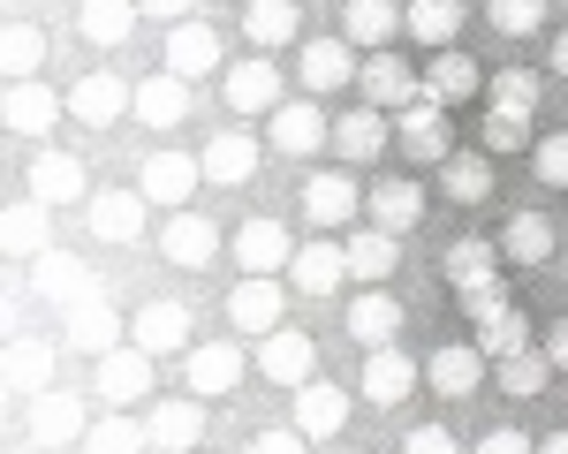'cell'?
<instances>
[{
	"mask_svg": "<svg viewBox=\"0 0 568 454\" xmlns=\"http://www.w3.org/2000/svg\"><path fill=\"white\" fill-rule=\"evenodd\" d=\"M251 371H258V357H251L243 341H197V349L182 357V379H190L197 402H227Z\"/></svg>",
	"mask_w": 568,
	"mask_h": 454,
	"instance_id": "6da1fadb",
	"label": "cell"
},
{
	"mask_svg": "<svg viewBox=\"0 0 568 454\" xmlns=\"http://www.w3.org/2000/svg\"><path fill=\"white\" fill-rule=\"evenodd\" d=\"M288 288H281V272H243L235 288H227V326L235 333H251V341H265V333H281L288 326Z\"/></svg>",
	"mask_w": 568,
	"mask_h": 454,
	"instance_id": "7a4b0ae2",
	"label": "cell"
},
{
	"mask_svg": "<svg viewBox=\"0 0 568 454\" xmlns=\"http://www.w3.org/2000/svg\"><path fill=\"white\" fill-rule=\"evenodd\" d=\"M220 84H227V114H235V122H265V114L288 99V76H281L265 53H251V61H227V69H220Z\"/></svg>",
	"mask_w": 568,
	"mask_h": 454,
	"instance_id": "3957f363",
	"label": "cell"
},
{
	"mask_svg": "<svg viewBox=\"0 0 568 454\" xmlns=\"http://www.w3.org/2000/svg\"><path fill=\"white\" fill-rule=\"evenodd\" d=\"M84 432H91L84 394H69V386H45V394H31V447L69 454V447H84Z\"/></svg>",
	"mask_w": 568,
	"mask_h": 454,
	"instance_id": "277c9868",
	"label": "cell"
},
{
	"mask_svg": "<svg viewBox=\"0 0 568 454\" xmlns=\"http://www.w3.org/2000/svg\"><path fill=\"white\" fill-rule=\"evenodd\" d=\"M23 197H39V205H91V167L77 152H61V144H39V159H31V175H23Z\"/></svg>",
	"mask_w": 568,
	"mask_h": 454,
	"instance_id": "5b68a950",
	"label": "cell"
},
{
	"mask_svg": "<svg viewBox=\"0 0 568 454\" xmlns=\"http://www.w3.org/2000/svg\"><path fill=\"white\" fill-rule=\"evenodd\" d=\"M197 182H205V159H190V152H175V144H160V152L136 167V189H144L160 213H182V205L197 197Z\"/></svg>",
	"mask_w": 568,
	"mask_h": 454,
	"instance_id": "8992f818",
	"label": "cell"
},
{
	"mask_svg": "<svg viewBox=\"0 0 568 454\" xmlns=\"http://www.w3.org/2000/svg\"><path fill=\"white\" fill-rule=\"evenodd\" d=\"M265 144H273L281 159H311L318 144H334V122H326L311 99H281V106L265 114Z\"/></svg>",
	"mask_w": 568,
	"mask_h": 454,
	"instance_id": "52a82bcc",
	"label": "cell"
},
{
	"mask_svg": "<svg viewBox=\"0 0 568 454\" xmlns=\"http://www.w3.org/2000/svg\"><path fill=\"white\" fill-rule=\"evenodd\" d=\"M130 341L144 357H190L197 341H190V303H168V296H152V303H136L130 311Z\"/></svg>",
	"mask_w": 568,
	"mask_h": 454,
	"instance_id": "ba28073f",
	"label": "cell"
},
{
	"mask_svg": "<svg viewBox=\"0 0 568 454\" xmlns=\"http://www.w3.org/2000/svg\"><path fill=\"white\" fill-rule=\"evenodd\" d=\"M61 114H69V91H53L45 76H8V130L16 136H53L61 130Z\"/></svg>",
	"mask_w": 568,
	"mask_h": 454,
	"instance_id": "9c48e42d",
	"label": "cell"
},
{
	"mask_svg": "<svg viewBox=\"0 0 568 454\" xmlns=\"http://www.w3.org/2000/svg\"><path fill=\"white\" fill-rule=\"evenodd\" d=\"M144 432H152V454H197L205 447V402L197 394L144 402Z\"/></svg>",
	"mask_w": 568,
	"mask_h": 454,
	"instance_id": "30bf717a",
	"label": "cell"
},
{
	"mask_svg": "<svg viewBox=\"0 0 568 454\" xmlns=\"http://www.w3.org/2000/svg\"><path fill=\"white\" fill-rule=\"evenodd\" d=\"M394 136H402V152H409L417 167H447V159H455V130H447V106H433V99L402 106V114H394Z\"/></svg>",
	"mask_w": 568,
	"mask_h": 454,
	"instance_id": "8fae6325",
	"label": "cell"
},
{
	"mask_svg": "<svg viewBox=\"0 0 568 454\" xmlns=\"http://www.w3.org/2000/svg\"><path fill=\"white\" fill-rule=\"evenodd\" d=\"M69 114H77L84 130H114L122 114H136V84H122L114 69H91V76H77V91H69Z\"/></svg>",
	"mask_w": 568,
	"mask_h": 454,
	"instance_id": "7c38bea8",
	"label": "cell"
},
{
	"mask_svg": "<svg viewBox=\"0 0 568 454\" xmlns=\"http://www.w3.org/2000/svg\"><path fill=\"white\" fill-rule=\"evenodd\" d=\"M258 379H273V386H311V379H318V341H311L304 326L265 333L258 341Z\"/></svg>",
	"mask_w": 568,
	"mask_h": 454,
	"instance_id": "4fadbf2b",
	"label": "cell"
},
{
	"mask_svg": "<svg viewBox=\"0 0 568 454\" xmlns=\"http://www.w3.org/2000/svg\"><path fill=\"white\" fill-rule=\"evenodd\" d=\"M205 182L213 189H251V175H258V159H265V144L251 130H213L205 136Z\"/></svg>",
	"mask_w": 568,
	"mask_h": 454,
	"instance_id": "5bb4252c",
	"label": "cell"
},
{
	"mask_svg": "<svg viewBox=\"0 0 568 454\" xmlns=\"http://www.w3.org/2000/svg\"><path fill=\"white\" fill-rule=\"evenodd\" d=\"M152 363L136 341H122V349H106L99 357V394H106V409H144L152 402Z\"/></svg>",
	"mask_w": 568,
	"mask_h": 454,
	"instance_id": "9a60e30c",
	"label": "cell"
},
{
	"mask_svg": "<svg viewBox=\"0 0 568 454\" xmlns=\"http://www.w3.org/2000/svg\"><path fill=\"white\" fill-rule=\"evenodd\" d=\"M160 69H175V76H190V84H197V76L227 69V45H220L213 23H197V16H190V23H175V31H168V45H160Z\"/></svg>",
	"mask_w": 568,
	"mask_h": 454,
	"instance_id": "2e32d148",
	"label": "cell"
},
{
	"mask_svg": "<svg viewBox=\"0 0 568 454\" xmlns=\"http://www.w3.org/2000/svg\"><path fill=\"white\" fill-rule=\"evenodd\" d=\"M485 371H493V357H485L478 341H470V349L447 341V349L425 357V386H433L439 402H463V394H478V386H485Z\"/></svg>",
	"mask_w": 568,
	"mask_h": 454,
	"instance_id": "e0dca14e",
	"label": "cell"
},
{
	"mask_svg": "<svg viewBox=\"0 0 568 454\" xmlns=\"http://www.w3.org/2000/svg\"><path fill=\"white\" fill-rule=\"evenodd\" d=\"M144 213H152L144 189H91V205H84L99 243H144Z\"/></svg>",
	"mask_w": 568,
	"mask_h": 454,
	"instance_id": "ac0fdd59",
	"label": "cell"
},
{
	"mask_svg": "<svg viewBox=\"0 0 568 454\" xmlns=\"http://www.w3.org/2000/svg\"><path fill=\"white\" fill-rule=\"evenodd\" d=\"M31 280H39L45 311H77L84 296H99V288H91V266L77 250H39V258H31Z\"/></svg>",
	"mask_w": 568,
	"mask_h": 454,
	"instance_id": "d6986e66",
	"label": "cell"
},
{
	"mask_svg": "<svg viewBox=\"0 0 568 454\" xmlns=\"http://www.w3.org/2000/svg\"><path fill=\"white\" fill-rule=\"evenodd\" d=\"M417 379H425V363H409L387 341V349H364V379H356V394H364L372 409H394V402H409Z\"/></svg>",
	"mask_w": 568,
	"mask_h": 454,
	"instance_id": "ffe728a7",
	"label": "cell"
},
{
	"mask_svg": "<svg viewBox=\"0 0 568 454\" xmlns=\"http://www.w3.org/2000/svg\"><path fill=\"white\" fill-rule=\"evenodd\" d=\"M213 250H220V227L205 220V213H168V227H160V258L168 266H182V272H205L213 266Z\"/></svg>",
	"mask_w": 568,
	"mask_h": 454,
	"instance_id": "44dd1931",
	"label": "cell"
},
{
	"mask_svg": "<svg viewBox=\"0 0 568 454\" xmlns=\"http://www.w3.org/2000/svg\"><path fill=\"white\" fill-rule=\"evenodd\" d=\"M356 213H364V189L349 182V167H318L304 182V220L311 227H349Z\"/></svg>",
	"mask_w": 568,
	"mask_h": 454,
	"instance_id": "7402d4cb",
	"label": "cell"
},
{
	"mask_svg": "<svg viewBox=\"0 0 568 454\" xmlns=\"http://www.w3.org/2000/svg\"><path fill=\"white\" fill-rule=\"evenodd\" d=\"M288 424H296L304 440H334V432H349V386H334V379H311V386H296Z\"/></svg>",
	"mask_w": 568,
	"mask_h": 454,
	"instance_id": "603a6c76",
	"label": "cell"
},
{
	"mask_svg": "<svg viewBox=\"0 0 568 454\" xmlns=\"http://www.w3.org/2000/svg\"><path fill=\"white\" fill-rule=\"evenodd\" d=\"M227 258L243 272H288L296 266V243H288V227L281 220H243L235 227V243H227Z\"/></svg>",
	"mask_w": 568,
	"mask_h": 454,
	"instance_id": "cb8c5ba5",
	"label": "cell"
},
{
	"mask_svg": "<svg viewBox=\"0 0 568 454\" xmlns=\"http://www.w3.org/2000/svg\"><path fill=\"white\" fill-rule=\"evenodd\" d=\"M387 144H394V122H387V106H372V99H364V106H349V114L334 122V152H342L349 167L379 159Z\"/></svg>",
	"mask_w": 568,
	"mask_h": 454,
	"instance_id": "d4e9b609",
	"label": "cell"
},
{
	"mask_svg": "<svg viewBox=\"0 0 568 454\" xmlns=\"http://www.w3.org/2000/svg\"><path fill=\"white\" fill-rule=\"evenodd\" d=\"M402 303H394L387 288H356L349 296V341L356 349H387V341H402Z\"/></svg>",
	"mask_w": 568,
	"mask_h": 454,
	"instance_id": "484cf974",
	"label": "cell"
},
{
	"mask_svg": "<svg viewBox=\"0 0 568 454\" xmlns=\"http://www.w3.org/2000/svg\"><path fill=\"white\" fill-rule=\"evenodd\" d=\"M136 122H144V130H182V122H190V76L152 69V76L136 84Z\"/></svg>",
	"mask_w": 568,
	"mask_h": 454,
	"instance_id": "4316f807",
	"label": "cell"
},
{
	"mask_svg": "<svg viewBox=\"0 0 568 454\" xmlns=\"http://www.w3.org/2000/svg\"><path fill=\"white\" fill-rule=\"evenodd\" d=\"M296 76H304V91H342L349 76H364V69H356L349 39H304L296 45Z\"/></svg>",
	"mask_w": 568,
	"mask_h": 454,
	"instance_id": "83f0119b",
	"label": "cell"
},
{
	"mask_svg": "<svg viewBox=\"0 0 568 454\" xmlns=\"http://www.w3.org/2000/svg\"><path fill=\"white\" fill-rule=\"evenodd\" d=\"M342 280H349V243H296V266H288L296 296H334Z\"/></svg>",
	"mask_w": 568,
	"mask_h": 454,
	"instance_id": "f1b7e54d",
	"label": "cell"
},
{
	"mask_svg": "<svg viewBox=\"0 0 568 454\" xmlns=\"http://www.w3.org/2000/svg\"><path fill=\"white\" fill-rule=\"evenodd\" d=\"M394 266H402V235H387V227H349V280L356 288H387Z\"/></svg>",
	"mask_w": 568,
	"mask_h": 454,
	"instance_id": "f546056e",
	"label": "cell"
},
{
	"mask_svg": "<svg viewBox=\"0 0 568 454\" xmlns=\"http://www.w3.org/2000/svg\"><path fill=\"white\" fill-rule=\"evenodd\" d=\"M364 99L402 114V106H417V99H425V76H417L402 53H372V61H364Z\"/></svg>",
	"mask_w": 568,
	"mask_h": 454,
	"instance_id": "4dcf8cb0",
	"label": "cell"
},
{
	"mask_svg": "<svg viewBox=\"0 0 568 454\" xmlns=\"http://www.w3.org/2000/svg\"><path fill=\"white\" fill-rule=\"evenodd\" d=\"M122 341H130V318H122V311H106L99 296H84V303L69 311V349H84L91 363L106 357V349H122Z\"/></svg>",
	"mask_w": 568,
	"mask_h": 454,
	"instance_id": "1f68e13d",
	"label": "cell"
},
{
	"mask_svg": "<svg viewBox=\"0 0 568 454\" xmlns=\"http://www.w3.org/2000/svg\"><path fill=\"white\" fill-rule=\"evenodd\" d=\"M478 91H485V69L470 53H455V45L433 53V69H425V99H433V106H470Z\"/></svg>",
	"mask_w": 568,
	"mask_h": 454,
	"instance_id": "d6a6232c",
	"label": "cell"
},
{
	"mask_svg": "<svg viewBox=\"0 0 568 454\" xmlns=\"http://www.w3.org/2000/svg\"><path fill=\"white\" fill-rule=\"evenodd\" d=\"M136 0H84L77 8V31H84V45H99V53H114V45H130V31H136Z\"/></svg>",
	"mask_w": 568,
	"mask_h": 454,
	"instance_id": "836d02e7",
	"label": "cell"
},
{
	"mask_svg": "<svg viewBox=\"0 0 568 454\" xmlns=\"http://www.w3.org/2000/svg\"><path fill=\"white\" fill-rule=\"evenodd\" d=\"M402 31L417 45H433V53H447V45L463 39V0H409L402 8Z\"/></svg>",
	"mask_w": 568,
	"mask_h": 454,
	"instance_id": "e575fe53",
	"label": "cell"
},
{
	"mask_svg": "<svg viewBox=\"0 0 568 454\" xmlns=\"http://www.w3.org/2000/svg\"><path fill=\"white\" fill-rule=\"evenodd\" d=\"M364 213H372V227H387V235H409V227L425 220V189L417 182H379V189H364Z\"/></svg>",
	"mask_w": 568,
	"mask_h": 454,
	"instance_id": "d590c367",
	"label": "cell"
},
{
	"mask_svg": "<svg viewBox=\"0 0 568 454\" xmlns=\"http://www.w3.org/2000/svg\"><path fill=\"white\" fill-rule=\"evenodd\" d=\"M296 31H304V8H288V0H251V8H243V39L258 45V53L296 45Z\"/></svg>",
	"mask_w": 568,
	"mask_h": 454,
	"instance_id": "8d00e7d4",
	"label": "cell"
},
{
	"mask_svg": "<svg viewBox=\"0 0 568 454\" xmlns=\"http://www.w3.org/2000/svg\"><path fill=\"white\" fill-rule=\"evenodd\" d=\"M394 31H402V8H394V0H349V8H342V39H349V45L387 53Z\"/></svg>",
	"mask_w": 568,
	"mask_h": 454,
	"instance_id": "74e56055",
	"label": "cell"
},
{
	"mask_svg": "<svg viewBox=\"0 0 568 454\" xmlns=\"http://www.w3.org/2000/svg\"><path fill=\"white\" fill-rule=\"evenodd\" d=\"M84 454H152V432H144V416H130V409H106V416H91Z\"/></svg>",
	"mask_w": 568,
	"mask_h": 454,
	"instance_id": "f35d334b",
	"label": "cell"
},
{
	"mask_svg": "<svg viewBox=\"0 0 568 454\" xmlns=\"http://www.w3.org/2000/svg\"><path fill=\"white\" fill-rule=\"evenodd\" d=\"M500 258L508 266H546L554 258V220L546 213H516V220L500 227Z\"/></svg>",
	"mask_w": 568,
	"mask_h": 454,
	"instance_id": "ab89813d",
	"label": "cell"
},
{
	"mask_svg": "<svg viewBox=\"0 0 568 454\" xmlns=\"http://www.w3.org/2000/svg\"><path fill=\"white\" fill-rule=\"evenodd\" d=\"M439 197L485 205V197H493V152H455V159L439 167Z\"/></svg>",
	"mask_w": 568,
	"mask_h": 454,
	"instance_id": "60d3db41",
	"label": "cell"
},
{
	"mask_svg": "<svg viewBox=\"0 0 568 454\" xmlns=\"http://www.w3.org/2000/svg\"><path fill=\"white\" fill-rule=\"evenodd\" d=\"M439 272H447V288H470V280H493V272H500V243H485V235H463V243H447V258H439Z\"/></svg>",
	"mask_w": 568,
	"mask_h": 454,
	"instance_id": "b9f144b4",
	"label": "cell"
},
{
	"mask_svg": "<svg viewBox=\"0 0 568 454\" xmlns=\"http://www.w3.org/2000/svg\"><path fill=\"white\" fill-rule=\"evenodd\" d=\"M493 371H500L493 386H500L508 402H530V394H546V379H554V357H546V349H524V357H500Z\"/></svg>",
	"mask_w": 568,
	"mask_h": 454,
	"instance_id": "7bdbcfd3",
	"label": "cell"
},
{
	"mask_svg": "<svg viewBox=\"0 0 568 454\" xmlns=\"http://www.w3.org/2000/svg\"><path fill=\"white\" fill-rule=\"evenodd\" d=\"M0 61H8V76H39V69H45V31L31 23V16H8Z\"/></svg>",
	"mask_w": 568,
	"mask_h": 454,
	"instance_id": "ee69618b",
	"label": "cell"
},
{
	"mask_svg": "<svg viewBox=\"0 0 568 454\" xmlns=\"http://www.w3.org/2000/svg\"><path fill=\"white\" fill-rule=\"evenodd\" d=\"M45 220H53V205H39V197L8 205V250H16V258H39V250H53Z\"/></svg>",
	"mask_w": 568,
	"mask_h": 454,
	"instance_id": "f6af8a7d",
	"label": "cell"
},
{
	"mask_svg": "<svg viewBox=\"0 0 568 454\" xmlns=\"http://www.w3.org/2000/svg\"><path fill=\"white\" fill-rule=\"evenodd\" d=\"M485 99H493V106H516V114H538L546 76H538V69H493V76H485Z\"/></svg>",
	"mask_w": 568,
	"mask_h": 454,
	"instance_id": "bcb514c9",
	"label": "cell"
},
{
	"mask_svg": "<svg viewBox=\"0 0 568 454\" xmlns=\"http://www.w3.org/2000/svg\"><path fill=\"white\" fill-rule=\"evenodd\" d=\"M478 152H493V159H508V152H530V114H516V106H485Z\"/></svg>",
	"mask_w": 568,
	"mask_h": 454,
	"instance_id": "7dc6e473",
	"label": "cell"
},
{
	"mask_svg": "<svg viewBox=\"0 0 568 454\" xmlns=\"http://www.w3.org/2000/svg\"><path fill=\"white\" fill-rule=\"evenodd\" d=\"M45 379H53V349L45 341H16L8 349V386L16 394H45Z\"/></svg>",
	"mask_w": 568,
	"mask_h": 454,
	"instance_id": "c3c4849f",
	"label": "cell"
},
{
	"mask_svg": "<svg viewBox=\"0 0 568 454\" xmlns=\"http://www.w3.org/2000/svg\"><path fill=\"white\" fill-rule=\"evenodd\" d=\"M478 349H485L493 363H500V357H524V349H530V318H524V311L485 318V326H478Z\"/></svg>",
	"mask_w": 568,
	"mask_h": 454,
	"instance_id": "681fc988",
	"label": "cell"
},
{
	"mask_svg": "<svg viewBox=\"0 0 568 454\" xmlns=\"http://www.w3.org/2000/svg\"><path fill=\"white\" fill-rule=\"evenodd\" d=\"M485 23H493L500 39H530V31L546 23V0H485Z\"/></svg>",
	"mask_w": 568,
	"mask_h": 454,
	"instance_id": "f907efd6",
	"label": "cell"
},
{
	"mask_svg": "<svg viewBox=\"0 0 568 454\" xmlns=\"http://www.w3.org/2000/svg\"><path fill=\"white\" fill-rule=\"evenodd\" d=\"M455 303H463V318H470V326H485V318H500V311H516L500 272H493V280H470V288H455Z\"/></svg>",
	"mask_w": 568,
	"mask_h": 454,
	"instance_id": "816d5d0a",
	"label": "cell"
},
{
	"mask_svg": "<svg viewBox=\"0 0 568 454\" xmlns=\"http://www.w3.org/2000/svg\"><path fill=\"white\" fill-rule=\"evenodd\" d=\"M530 167H538V182L546 189H568V130H546L538 144H530Z\"/></svg>",
	"mask_w": 568,
	"mask_h": 454,
	"instance_id": "f5cc1de1",
	"label": "cell"
},
{
	"mask_svg": "<svg viewBox=\"0 0 568 454\" xmlns=\"http://www.w3.org/2000/svg\"><path fill=\"white\" fill-rule=\"evenodd\" d=\"M402 454H463V447H455V432H447V424H409Z\"/></svg>",
	"mask_w": 568,
	"mask_h": 454,
	"instance_id": "db71d44e",
	"label": "cell"
},
{
	"mask_svg": "<svg viewBox=\"0 0 568 454\" xmlns=\"http://www.w3.org/2000/svg\"><path fill=\"white\" fill-rule=\"evenodd\" d=\"M304 447H311V440L296 432V424H265L258 440H251V454H304Z\"/></svg>",
	"mask_w": 568,
	"mask_h": 454,
	"instance_id": "11a10c76",
	"label": "cell"
},
{
	"mask_svg": "<svg viewBox=\"0 0 568 454\" xmlns=\"http://www.w3.org/2000/svg\"><path fill=\"white\" fill-rule=\"evenodd\" d=\"M470 454H530V432H516V424H493Z\"/></svg>",
	"mask_w": 568,
	"mask_h": 454,
	"instance_id": "9f6ffc18",
	"label": "cell"
},
{
	"mask_svg": "<svg viewBox=\"0 0 568 454\" xmlns=\"http://www.w3.org/2000/svg\"><path fill=\"white\" fill-rule=\"evenodd\" d=\"M136 8H144V16H160V23H168V31H175V23H190V16H197V0H136Z\"/></svg>",
	"mask_w": 568,
	"mask_h": 454,
	"instance_id": "6f0895ef",
	"label": "cell"
},
{
	"mask_svg": "<svg viewBox=\"0 0 568 454\" xmlns=\"http://www.w3.org/2000/svg\"><path fill=\"white\" fill-rule=\"evenodd\" d=\"M546 357H554V371H568V318L546 333Z\"/></svg>",
	"mask_w": 568,
	"mask_h": 454,
	"instance_id": "680465c9",
	"label": "cell"
},
{
	"mask_svg": "<svg viewBox=\"0 0 568 454\" xmlns=\"http://www.w3.org/2000/svg\"><path fill=\"white\" fill-rule=\"evenodd\" d=\"M554 69H561V76H568V31H561V39H554Z\"/></svg>",
	"mask_w": 568,
	"mask_h": 454,
	"instance_id": "91938a15",
	"label": "cell"
},
{
	"mask_svg": "<svg viewBox=\"0 0 568 454\" xmlns=\"http://www.w3.org/2000/svg\"><path fill=\"white\" fill-rule=\"evenodd\" d=\"M538 454H568V432H554V440H546V447H538Z\"/></svg>",
	"mask_w": 568,
	"mask_h": 454,
	"instance_id": "94428289",
	"label": "cell"
},
{
	"mask_svg": "<svg viewBox=\"0 0 568 454\" xmlns=\"http://www.w3.org/2000/svg\"><path fill=\"white\" fill-rule=\"evenodd\" d=\"M16 8H23V0H16Z\"/></svg>",
	"mask_w": 568,
	"mask_h": 454,
	"instance_id": "6125c7cd",
	"label": "cell"
},
{
	"mask_svg": "<svg viewBox=\"0 0 568 454\" xmlns=\"http://www.w3.org/2000/svg\"><path fill=\"white\" fill-rule=\"evenodd\" d=\"M77 454H84V447H77Z\"/></svg>",
	"mask_w": 568,
	"mask_h": 454,
	"instance_id": "be15d7a7",
	"label": "cell"
}]
</instances>
